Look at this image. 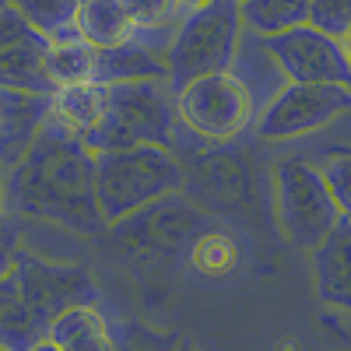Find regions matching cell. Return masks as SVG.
Returning <instances> with one entry per match:
<instances>
[{"label": "cell", "mask_w": 351, "mask_h": 351, "mask_svg": "<svg viewBox=\"0 0 351 351\" xmlns=\"http://www.w3.org/2000/svg\"><path fill=\"white\" fill-rule=\"evenodd\" d=\"M0 190L4 215L18 221H49L88 236L106 228L95 200V155L56 120H46L21 162L4 172Z\"/></svg>", "instance_id": "6da1fadb"}, {"label": "cell", "mask_w": 351, "mask_h": 351, "mask_svg": "<svg viewBox=\"0 0 351 351\" xmlns=\"http://www.w3.org/2000/svg\"><path fill=\"white\" fill-rule=\"evenodd\" d=\"M176 99L165 81H123L106 84V112L99 127L84 137V148L92 155L123 152V148H176Z\"/></svg>", "instance_id": "7a4b0ae2"}, {"label": "cell", "mask_w": 351, "mask_h": 351, "mask_svg": "<svg viewBox=\"0 0 351 351\" xmlns=\"http://www.w3.org/2000/svg\"><path fill=\"white\" fill-rule=\"evenodd\" d=\"M183 186L186 172L169 148L141 144V148L95 155V200L106 228L169 193H180Z\"/></svg>", "instance_id": "3957f363"}, {"label": "cell", "mask_w": 351, "mask_h": 351, "mask_svg": "<svg viewBox=\"0 0 351 351\" xmlns=\"http://www.w3.org/2000/svg\"><path fill=\"white\" fill-rule=\"evenodd\" d=\"M243 39V14L239 0H204L183 11L176 21L172 39L165 49V84L180 92L183 84L221 74L236 60V49Z\"/></svg>", "instance_id": "277c9868"}, {"label": "cell", "mask_w": 351, "mask_h": 351, "mask_svg": "<svg viewBox=\"0 0 351 351\" xmlns=\"http://www.w3.org/2000/svg\"><path fill=\"white\" fill-rule=\"evenodd\" d=\"M274 211L285 239L299 250L319 246L341 221L337 200L324 172L306 158H285L274 169Z\"/></svg>", "instance_id": "5b68a950"}, {"label": "cell", "mask_w": 351, "mask_h": 351, "mask_svg": "<svg viewBox=\"0 0 351 351\" xmlns=\"http://www.w3.org/2000/svg\"><path fill=\"white\" fill-rule=\"evenodd\" d=\"M172 99H176L180 127L215 144L236 141L250 123H256V106L246 92V84L232 71L197 77L183 84L180 92H172Z\"/></svg>", "instance_id": "8992f818"}, {"label": "cell", "mask_w": 351, "mask_h": 351, "mask_svg": "<svg viewBox=\"0 0 351 351\" xmlns=\"http://www.w3.org/2000/svg\"><path fill=\"white\" fill-rule=\"evenodd\" d=\"M11 274L21 288L25 302L32 306L36 319L46 327V334L60 313L74 306H99V288L81 263H60V260H46L39 253L18 250Z\"/></svg>", "instance_id": "52a82bcc"}, {"label": "cell", "mask_w": 351, "mask_h": 351, "mask_svg": "<svg viewBox=\"0 0 351 351\" xmlns=\"http://www.w3.org/2000/svg\"><path fill=\"white\" fill-rule=\"evenodd\" d=\"M208 225V215L197 211L186 197L169 193L148 208L134 211L130 218L116 221L109 232L130 253H190L193 239Z\"/></svg>", "instance_id": "ba28073f"}, {"label": "cell", "mask_w": 351, "mask_h": 351, "mask_svg": "<svg viewBox=\"0 0 351 351\" xmlns=\"http://www.w3.org/2000/svg\"><path fill=\"white\" fill-rule=\"evenodd\" d=\"M351 109V88L341 84H285L256 112V134L263 141H295L324 130Z\"/></svg>", "instance_id": "9c48e42d"}, {"label": "cell", "mask_w": 351, "mask_h": 351, "mask_svg": "<svg viewBox=\"0 0 351 351\" xmlns=\"http://www.w3.org/2000/svg\"><path fill=\"white\" fill-rule=\"evenodd\" d=\"M288 84H341L351 88V67L341 49V39L324 36L313 25L260 39Z\"/></svg>", "instance_id": "30bf717a"}, {"label": "cell", "mask_w": 351, "mask_h": 351, "mask_svg": "<svg viewBox=\"0 0 351 351\" xmlns=\"http://www.w3.org/2000/svg\"><path fill=\"white\" fill-rule=\"evenodd\" d=\"M49 39L36 32L14 8L0 11V88L25 95H53Z\"/></svg>", "instance_id": "8fae6325"}, {"label": "cell", "mask_w": 351, "mask_h": 351, "mask_svg": "<svg viewBox=\"0 0 351 351\" xmlns=\"http://www.w3.org/2000/svg\"><path fill=\"white\" fill-rule=\"evenodd\" d=\"M313 260V278H316V295L330 309L351 316V221L341 218L330 236L309 250Z\"/></svg>", "instance_id": "7c38bea8"}, {"label": "cell", "mask_w": 351, "mask_h": 351, "mask_svg": "<svg viewBox=\"0 0 351 351\" xmlns=\"http://www.w3.org/2000/svg\"><path fill=\"white\" fill-rule=\"evenodd\" d=\"M49 120V95H25L0 88V172L21 162L28 144Z\"/></svg>", "instance_id": "4fadbf2b"}, {"label": "cell", "mask_w": 351, "mask_h": 351, "mask_svg": "<svg viewBox=\"0 0 351 351\" xmlns=\"http://www.w3.org/2000/svg\"><path fill=\"white\" fill-rule=\"evenodd\" d=\"M77 39L95 49H116L137 39V25L127 14L123 0H81L77 8Z\"/></svg>", "instance_id": "5bb4252c"}, {"label": "cell", "mask_w": 351, "mask_h": 351, "mask_svg": "<svg viewBox=\"0 0 351 351\" xmlns=\"http://www.w3.org/2000/svg\"><path fill=\"white\" fill-rule=\"evenodd\" d=\"M102 112H106V84H95V81L56 88L49 95V120H56L81 141L99 127Z\"/></svg>", "instance_id": "9a60e30c"}, {"label": "cell", "mask_w": 351, "mask_h": 351, "mask_svg": "<svg viewBox=\"0 0 351 351\" xmlns=\"http://www.w3.org/2000/svg\"><path fill=\"white\" fill-rule=\"evenodd\" d=\"M60 351H112V324L99 306H74L46 334Z\"/></svg>", "instance_id": "2e32d148"}, {"label": "cell", "mask_w": 351, "mask_h": 351, "mask_svg": "<svg viewBox=\"0 0 351 351\" xmlns=\"http://www.w3.org/2000/svg\"><path fill=\"white\" fill-rule=\"evenodd\" d=\"M46 337V327L36 319L32 306L25 302L14 274L0 278V344L8 351H28Z\"/></svg>", "instance_id": "e0dca14e"}, {"label": "cell", "mask_w": 351, "mask_h": 351, "mask_svg": "<svg viewBox=\"0 0 351 351\" xmlns=\"http://www.w3.org/2000/svg\"><path fill=\"white\" fill-rule=\"evenodd\" d=\"M239 14L246 32L267 39L309 25V0H239Z\"/></svg>", "instance_id": "ac0fdd59"}, {"label": "cell", "mask_w": 351, "mask_h": 351, "mask_svg": "<svg viewBox=\"0 0 351 351\" xmlns=\"http://www.w3.org/2000/svg\"><path fill=\"white\" fill-rule=\"evenodd\" d=\"M8 8H14L49 43H60V39H74L77 36L74 21H77L81 0H8Z\"/></svg>", "instance_id": "d6986e66"}, {"label": "cell", "mask_w": 351, "mask_h": 351, "mask_svg": "<svg viewBox=\"0 0 351 351\" xmlns=\"http://www.w3.org/2000/svg\"><path fill=\"white\" fill-rule=\"evenodd\" d=\"M49 77L53 88H67V84H84L95 81V46H88L84 39H60L49 43Z\"/></svg>", "instance_id": "ffe728a7"}, {"label": "cell", "mask_w": 351, "mask_h": 351, "mask_svg": "<svg viewBox=\"0 0 351 351\" xmlns=\"http://www.w3.org/2000/svg\"><path fill=\"white\" fill-rule=\"evenodd\" d=\"M239 243L228 236L225 228H204L200 236L193 239L190 246V263L200 271V274H208V278H225L239 267Z\"/></svg>", "instance_id": "44dd1931"}, {"label": "cell", "mask_w": 351, "mask_h": 351, "mask_svg": "<svg viewBox=\"0 0 351 351\" xmlns=\"http://www.w3.org/2000/svg\"><path fill=\"white\" fill-rule=\"evenodd\" d=\"M180 334L148 327L141 319H116L112 324V351H176Z\"/></svg>", "instance_id": "7402d4cb"}, {"label": "cell", "mask_w": 351, "mask_h": 351, "mask_svg": "<svg viewBox=\"0 0 351 351\" xmlns=\"http://www.w3.org/2000/svg\"><path fill=\"white\" fill-rule=\"evenodd\" d=\"M123 8L137 32H172L186 11V0H123Z\"/></svg>", "instance_id": "603a6c76"}, {"label": "cell", "mask_w": 351, "mask_h": 351, "mask_svg": "<svg viewBox=\"0 0 351 351\" xmlns=\"http://www.w3.org/2000/svg\"><path fill=\"white\" fill-rule=\"evenodd\" d=\"M319 172H324V180H327V186H330V193H334V200H337L341 218L351 221V148L330 152Z\"/></svg>", "instance_id": "cb8c5ba5"}, {"label": "cell", "mask_w": 351, "mask_h": 351, "mask_svg": "<svg viewBox=\"0 0 351 351\" xmlns=\"http://www.w3.org/2000/svg\"><path fill=\"white\" fill-rule=\"evenodd\" d=\"M309 25L341 39L351 28V0H309Z\"/></svg>", "instance_id": "d4e9b609"}, {"label": "cell", "mask_w": 351, "mask_h": 351, "mask_svg": "<svg viewBox=\"0 0 351 351\" xmlns=\"http://www.w3.org/2000/svg\"><path fill=\"white\" fill-rule=\"evenodd\" d=\"M18 250H21V221L4 215L0 218V278L11 274V263H14Z\"/></svg>", "instance_id": "484cf974"}, {"label": "cell", "mask_w": 351, "mask_h": 351, "mask_svg": "<svg viewBox=\"0 0 351 351\" xmlns=\"http://www.w3.org/2000/svg\"><path fill=\"white\" fill-rule=\"evenodd\" d=\"M28 351H60V348H56V344H53L49 337H43V341H36V344L28 348Z\"/></svg>", "instance_id": "4316f807"}, {"label": "cell", "mask_w": 351, "mask_h": 351, "mask_svg": "<svg viewBox=\"0 0 351 351\" xmlns=\"http://www.w3.org/2000/svg\"><path fill=\"white\" fill-rule=\"evenodd\" d=\"M341 49H344V56H348V67H351V28L341 36Z\"/></svg>", "instance_id": "83f0119b"}, {"label": "cell", "mask_w": 351, "mask_h": 351, "mask_svg": "<svg viewBox=\"0 0 351 351\" xmlns=\"http://www.w3.org/2000/svg\"><path fill=\"white\" fill-rule=\"evenodd\" d=\"M0 180H4V172H0ZM0 218H4V190H0Z\"/></svg>", "instance_id": "f1b7e54d"}, {"label": "cell", "mask_w": 351, "mask_h": 351, "mask_svg": "<svg viewBox=\"0 0 351 351\" xmlns=\"http://www.w3.org/2000/svg\"><path fill=\"white\" fill-rule=\"evenodd\" d=\"M176 351H197V348H190V344H183V341H180V348H176Z\"/></svg>", "instance_id": "f546056e"}, {"label": "cell", "mask_w": 351, "mask_h": 351, "mask_svg": "<svg viewBox=\"0 0 351 351\" xmlns=\"http://www.w3.org/2000/svg\"><path fill=\"white\" fill-rule=\"evenodd\" d=\"M193 4H204V0H186V8H193Z\"/></svg>", "instance_id": "4dcf8cb0"}, {"label": "cell", "mask_w": 351, "mask_h": 351, "mask_svg": "<svg viewBox=\"0 0 351 351\" xmlns=\"http://www.w3.org/2000/svg\"><path fill=\"white\" fill-rule=\"evenodd\" d=\"M341 337H344V341H351V330H341Z\"/></svg>", "instance_id": "1f68e13d"}, {"label": "cell", "mask_w": 351, "mask_h": 351, "mask_svg": "<svg viewBox=\"0 0 351 351\" xmlns=\"http://www.w3.org/2000/svg\"><path fill=\"white\" fill-rule=\"evenodd\" d=\"M4 8H8V0H0V11H4Z\"/></svg>", "instance_id": "d6a6232c"}, {"label": "cell", "mask_w": 351, "mask_h": 351, "mask_svg": "<svg viewBox=\"0 0 351 351\" xmlns=\"http://www.w3.org/2000/svg\"><path fill=\"white\" fill-rule=\"evenodd\" d=\"M0 351H8V348H4V344H0Z\"/></svg>", "instance_id": "836d02e7"}]
</instances>
